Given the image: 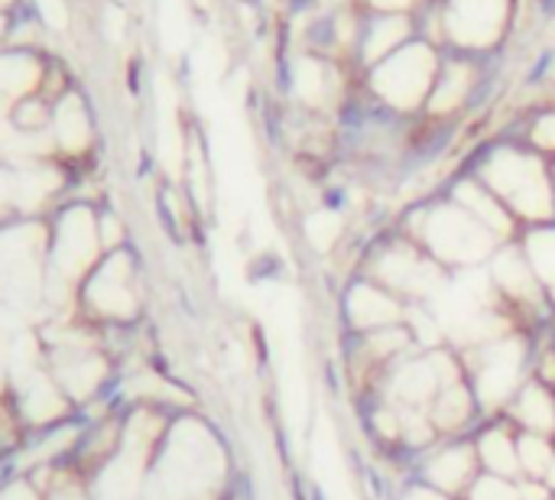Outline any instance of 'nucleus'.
<instances>
[{
	"mask_svg": "<svg viewBox=\"0 0 555 500\" xmlns=\"http://www.w3.org/2000/svg\"><path fill=\"white\" fill-rule=\"evenodd\" d=\"M231 456L202 416H172L146 475V500H224Z\"/></svg>",
	"mask_w": 555,
	"mask_h": 500,
	"instance_id": "f257e3e1",
	"label": "nucleus"
},
{
	"mask_svg": "<svg viewBox=\"0 0 555 500\" xmlns=\"http://www.w3.org/2000/svg\"><path fill=\"white\" fill-rule=\"evenodd\" d=\"M459 355L485 420L504 416L517 390L533 377V342L520 329Z\"/></svg>",
	"mask_w": 555,
	"mask_h": 500,
	"instance_id": "f03ea898",
	"label": "nucleus"
},
{
	"mask_svg": "<svg viewBox=\"0 0 555 500\" xmlns=\"http://www.w3.org/2000/svg\"><path fill=\"white\" fill-rule=\"evenodd\" d=\"M146 309V286L137 257L124 251L104 254L78 290V316L98 329H133Z\"/></svg>",
	"mask_w": 555,
	"mask_h": 500,
	"instance_id": "7ed1b4c3",
	"label": "nucleus"
},
{
	"mask_svg": "<svg viewBox=\"0 0 555 500\" xmlns=\"http://www.w3.org/2000/svg\"><path fill=\"white\" fill-rule=\"evenodd\" d=\"M413 241L446 270L465 273L481 264H491V257L504 247L468 208L459 202L439 205L420 215Z\"/></svg>",
	"mask_w": 555,
	"mask_h": 500,
	"instance_id": "20e7f679",
	"label": "nucleus"
},
{
	"mask_svg": "<svg viewBox=\"0 0 555 500\" xmlns=\"http://www.w3.org/2000/svg\"><path fill=\"white\" fill-rule=\"evenodd\" d=\"M49 228L13 225L0 231V303L13 309H46Z\"/></svg>",
	"mask_w": 555,
	"mask_h": 500,
	"instance_id": "39448f33",
	"label": "nucleus"
},
{
	"mask_svg": "<svg viewBox=\"0 0 555 500\" xmlns=\"http://www.w3.org/2000/svg\"><path fill=\"white\" fill-rule=\"evenodd\" d=\"M364 277L400 296L406 306H433L449 286V270L436 264L416 241H393L367 257Z\"/></svg>",
	"mask_w": 555,
	"mask_h": 500,
	"instance_id": "423d86ee",
	"label": "nucleus"
},
{
	"mask_svg": "<svg viewBox=\"0 0 555 500\" xmlns=\"http://www.w3.org/2000/svg\"><path fill=\"white\" fill-rule=\"evenodd\" d=\"M485 182L507 205V211L520 215L530 228L553 221V176L543 169L540 159L514 153V150L498 153L494 163H488V169H485Z\"/></svg>",
	"mask_w": 555,
	"mask_h": 500,
	"instance_id": "0eeeda50",
	"label": "nucleus"
},
{
	"mask_svg": "<svg viewBox=\"0 0 555 500\" xmlns=\"http://www.w3.org/2000/svg\"><path fill=\"white\" fill-rule=\"evenodd\" d=\"M478 475H481V462H478V449L472 436L439 439L429 452L416 459V482L455 500H465L472 485L478 482Z\"/></svg>",
	"mask_w": 555,
	"mask_h": 500,
	"instance_id": "6e6552de",
	"label": "nucleus"
},
{
	"mask_svg": "<svg viewBox=\"0 0 555 500\" xmlns=\"http://www.w3.org/2000/svg\"><path fill=\"white\" fill-rule=\"evenodd\" d=\"M491 283L501 296V303L507 309H517L524 312L527 319H537V316H546L553 309L546 290L540 286L527 254L520 244H504L494 257H491Z\"/></svg>",
	"mask_w": 555,
	"mask_h": 500,
	"instance_id": "1a4fd4ad",
	"label": "nucleus"
},
{
	"mask_svg": "<svg viewBox=\"0 0 555 500\" xmlns=\"http://www.w3.org/2000/svg\"><path fill=\"white\" fill-rule=\"evenodd\" d=\"M406 312H410V306L400 296H393L390 290H384L380 283L367 280V277L348 283L341 293V322L354 338L403 325Z\"/></svg>",
	"mask_w": 555,
	"mask_h": 500,
	"instance_id": "9d476101",
	"label": "nucleus"
},
{
	"mask_svg": "<svg viewBox=\"0 0 555 500\" xmlns=\"http://www.w3.org/2000/svg\"><path fill=\"white\" fill-rule=\"evenodd\" d=\"M429 420H433L439 439H465V436H475V430L481 426L485 416H481V407L475 400V390H472L468 377L442 387V394L429 407Z\"/></svg>",
	"mask_w": 555,
	"mask_h": 500,
	"instance_id": "9b49d317",
	"label": "nucleus"
},
{
	"mask_svg": "<svg viewBox=\"0 0 555 500\" xmlns=\"http://www.w3.org/2000/svg\"><path fill=\"white\" fill-rule=\"evenodd\" d=\"M517 436L520 430L498 416L485 426L475 430V449H478V462H481V472L488 475H501V478H520V452H517Z\"/></svg>",
	"mask_w": 555,
	"mask_h": 500,
	"instance_id": "f8f14e48",
	"label": "nucleus"
},
{
	"mask_svg": "<svg viewBox=\"0 0 555 500\" xmlns=\"http://www.w3.org/2000/svg\"><path fill=\"white\" fill-rule=\"evenodd\" d=\"M504 420H511L520 433H537V436L555 439V390L543 381L530 377L511 400Z\"/></svg>",
	"mask_w": 555,
	"mask_h": 500,
	"instance_id": "ddd939ff",
	"label": "nucleus"
},
{
	"mask_svg": "<svg viewBox=\"0 0 555 500\" xmlns=\"http://www.w3.org/2000/svg\"><path fill=\"white\" fill-rule=\"evenodd\" d=\"M524 254L555 306V225H537L524 234Z\"/></svg>",
	"mask_w": 555,
	"mask_h": 500,
	"instance_id": "4468645a",
	"label": "nucleus"
},
{
	"mask_svg": "<svg viewBox=\"0 0 555 500\" xmlns=\"http://www.w3.org/2000/svg\"><path fill=\"white\" fill-rule=\"evenodd\" d=\"M52 133H55V143L68 153H81L91 143V120H88V111L78 98H65L55 107Z\"/></svg>",
	"mask_w": 555,
	"mask_h": 500,
	"instance_id": "2eb2a0df",
	"label": "nucleus"
},
{
	"mask_svg": "<svg viewBox=\"0 0 555 500\" xmlns=\"http://www.w3.org/2000/svg\"><path fill=\"white\" fill-rule=\"evenodd\" d=\"M517 452H520V478L543 482V475L550 472V465L555 462V439L537 436V433H520L517 436Z\"/></svg>",
	"mask_w": 555,
	"mask_h": 500,
	"instance_id": "dca6fc26",
	"label": "nucleus"
},
{
	"mask_svg": "<svg viewBox=\"0 0 555 500\" xmlns=\"http://www.w3.org/2000/svg\"><path fill=\"white\" fill-rule=\"evenodd\" d=\"M39 68L29 55H3L0 59V98L23 94L36 81Z\"/></svg>",
	"mask_w": 555,
	"mask_h": 500,
	"instance_id": "f3484780",
	"label": "nucleus"
},
{
	"mask_svg": "<svg viewBox=\"0 0 555 500\" xmlns=\"http://www.w3.org/2000/svg\"><path fill=\"white\" fill-rule=\"evenodd\" d=\"M465 500H520V478H501V475H488L481 472L478 482L472 485V491Z\"/></svg>",
	"mask_w": 555,
	"mask_h": 500,
	"instance_id": "a211bd4d",
	"label": "nucleus"
},
{
	"mask_svg": "<svg viewBox=\"0 0 555 500\" xmlns=\"http://www.w3.org/2000/svg\"><path fill=\"white\" fill-rule=\"evenodd\" d=\"M0 500H49V495L29 475H16L0 482Z\"/></svg>",
	"mask_w": 555,
	"mask_h": 500,
	"instance_id": "6ab92c4d",
	"label": "nucleus"
},
{
	"mask_svg": "<svg viewBox=\"0 0 555 500\" xmlns=\"http://www.w3.org/2000/svg\"><path fill=\"white\" fill-rule=\"evenodd\" d=\"M36 3H39V10H42V16H46V23H49V26L65 29V23H68V10H65V3H62V0H36Z\"/></svg>",
	"mask_w": 555,
	"mask_h": 500,
	"instance_id": "aec40b11",
	"label": "nucleus"
},
{
	"mask_svg": "<svg viewBox=\"0 0 555 500\" xmlns=\"http://www.w3.org/2000/svg\"><path fill=\"white\" fill-rule=\"evenodd\" d=\"M400 500H455V498H449V495H442V491H436V488H429V485H423V482H410V485L403 488Z\"/></svg>",
	"mask_w": 555,
	"mask_h": 500,
	"instance_id": "412c9836",
	"label": "nucleus"
},
{
	"mask_svg": "<svg viewBox=\"0 0 555 500\" xmlns=\"http://www.w3.org/2000/svg\"><path fill=\"white\" fill-rule=\"evenodd\" d=\"M537 143H540L543 150H555V117H546V120L540 124V130H537Z\"/></svg>",
	"mask_w": 555,
	"mask_h": 500,
	"instance_id": "4be33fe9",
	"label": "nucleus"
},
{
	"mask_svg": "<svg viewBox=\"0 0 555 500\" xmlns=\"http://www.w3.org/2000/svg\"><path fill=\"white\" fill-rule=\"evenodd\" d=\"M543 485H546V488H550V491H553V495H555V462H553V465H550V472L543 475Z\"/></svg>",
	"mask_w": 555,
	"mask_h": 500,
	"instance_id": "5701e85b",
	"label": "nucleus"
},
{
	"mask_svg": "<svg viewBox=\"0 0 555 500\" xmlns=\"http://www.w3.org/2000/svg\"><path fill=\"white\" fill-rule=\"evenodd\" d=\"M553 189H555V179H553Z\"/></svg>",
	"mask_w": 555,
	"mask_h": 500,
	"instance_id": "b1692460",
	"label": "nucleus"
},
{
	"mask_svg": "<svg viewBox=\"0 0 555 500\" xmlns=\"http://www.w3.org/2000/svg\"><path fill=\"white\" fill-rule=\"evenodd\" d=\"M550 500H555V498H550Z\"/></svg>",
	"mask_w": 555,
	"mask_h": 500,
	"instance_id": "393cba45",
	"label": "nucleus"
}]
</instances>
